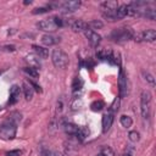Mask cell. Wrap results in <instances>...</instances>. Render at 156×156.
Wrapping results in <instances>:
<instances>
[{"instance_id":"e575fe53","label":"cell","mask_w":156,"mask_h":156,"mask_svg":"<svg viewBox=\"0 0 156 156\" xmlns=\"http://www.w3.org/2000/svg\"><path fill=\"white\" fill-rule=\"evenodd\" d=\"M96 156H107V155H105V154H99V155H96Z\"/></svg>"},{"instance_id":"5bb4252c","label":"cell","mask_w":156,"mask_h":156,"mask_svg":"<svg viewBox=\"0 0 156 156\" xmlns=\"http://www.w3.org/2000/svg\"><path fill=\"white\" fill-rule=\"evenodd\" d=\"M72 29L74 32H85V30L89 29L88 28V22H84V21L78 20V21H76V22L72 23Z\"/></svg>"},{"instance_id":"83f0119b","label":"cell","mask_w":156,"mask_h":156,"mask_svg":"<svg viewBox=\"0 0 156 156\" xmlns=\"http://www.w3.org/2000/svg\"><path fill=\"white\" fill-rule=\"evenodd\" d=\"M128 138H129V140H130L132 143H136V141L139 140V138H140V134H139L136 130H130V132L128 133Z\"/></svg>"},{"instance_id":"603a6c76","label":"cell","mask_w":156,"mask_h":156,"mask_svg":"<svg viewBox=\"0 0 156 156\" xmlns=\"http://www.w3.org/2000/svg\"><path fill=\"white\" fill-rule=\"evenodd\" d=\"M119 122H121V124H122L124 128H129V127H132V124H133L132 117H129V116H127V115H122L121 118H119Z\"/></svg>"},{"instance_id":"4fadbf2b","label":"cell","mask_w":156,"mask_h":156,"mask_svg":"<svg viewBox=\"0 0 156 156\" xmlns=\"http://www.w3.org/2000/svg\"><path fill=\"white\" fill-rule=\"evenodd\" d=\"M60 41V37H55L52 34H45L41 37V43L46 46H51V45H55Z\"/></svg>"},{"instance_id":"d6986e66","label":"cell","mask_w":156,"mask_h":156,"mask_svg":"<svg viewBox=\"0 0 156 156\" xmlns=\"http://www.w3.org/2000/svg\"><path fill=\"white\" fill-rule=\"evenodd\" d=\"M23 94H24L26 100H32L33 94H34V90H33V88H32L30 84H28V83H23Z\"/></svg>"},{"instance_id":"4dcf8cb0","label":"cell","mask_w":156,"mask_h":156,"mask_svg":"<svg viewBox=\"0 0 156 156\" xmlns=\"http://www.w3.org/2000/svg\"><path fill=\"white\" fill-rule=\"evenodd\" d=\"M21 155H22L21 150H11L6 152V156H21Z\"/></svg>"},{"instance_id":"f546056e","label":"cell","mask_w":156,"mask_h":156,"mask_svg":"<svg viewBox=\"0 0 156 156\" xmlns=\"http://www.w3.org/2000/svg\"><path fill=\"white\" fill-rule=\"evenodd\" d=\"M143 74L145 76V79H146L151 85L155 84V79H154V76H152V74H150L149 72H143Z\"/></svg>"},{"instance_id":"d6a6232c","label":"cell","mask_w":156,"mask_h":156,"mask_svg":"<svg viewBox=\"0 0 156 156\" xmlns=\"http://www.w3.org/2000/svg\"><path fill=\"white\" fill-rule=\"evenodd\" d=\"M50 156H63V155L61 152H58V151H54V152H51Z\"/></svg>"},{"instance_id":"ac0fdd59","label":"cell","mask_w":156,"mask_h":156,"mask_svg":"<svg viewBox=\"0 0 156 156\" xmlns=\"http://www.w3.org/2000/svg\"><path fill=\"white\" fill-rule=\"evenodd\" d=\"M128 15V10H127V5L126 4H122L117 7L116 10V20H121L123 17H126Z\"/></svg>"},{"instance_id":"8fae6325","label":"cell","mask_w":156,"mask_h":156,"mask_svg":"<svg viewBox=\"0 0 156 156\" xmlns=\"http://www.w3.org/2000/svg\"><path fill=\"white\" fill-rule=\"evenodd\" d=\"M84 33H85V35H87V38H88V40H89V43H90L91 46L96 48V46L100 44L101 37H100L96 32H94V30H91V29H88V30H85Z\"/></svg>"},{"instance_id":"44dd1931","label":"cell","mask_w":156,"mask_h":156,"mask_svg":"<svg viewBox=\"0 0 156 156\" xmlns=\"http://www.w3.org/2000/svg\"><path fill=\"white\" fill-rule=\"evenodd\" d=\"M104 107H105V104H104V101H101V100H95V101H93V102L90 104V108H91V111H94V112H99V111H101Z\"/></svg>"},{"instance_id":"cb8c5ba5","label":"cell","mask_w":156,"mask_h":156,"mask_svg":"<svg viewBox=\"0 0 156 156\" xmlns=\"http://www.w3.org/2000/svg\"><path fill=\"white\" fill-rule=\"evenodd\" d=\"M88 134H89V130H88L87 128H84V127H79V129H78V132H77V134H76L74 136H77L78 140L83 141V140L88 136Z\"/></svg>"},{"instance_id":"484cf974","label":"cell","mask_w":156,"mask_h":156,"mask_svg":"<svg viewBox=\"0 0 156 156\" xmlns=\"http://www.w3.org/2000/svg\"><path fill=\"white\" fill-rule=\"evenodd\" d=\"M102 26H104V23L101 22V21H98V20H93V21H90V22H88V28L89 29H99V28H102Z\"/></svg>"},{"instance_id":"e0dca14e","label":"cell","mask_w":156,"mask_h":156,"mask_svg":"<svg viewBox=\"0 0 156 156\" xmlns=\"http://www.w3.org/2000/svg\"><path fill=\"white\" fill-rule=\"evenodd\" d=\"M63 129H65V132L68 135H76L77 132H78V129H79V127L77 124H74V123H66L63 126Z\"/></svg>"},{"instance_id":"ffe728a7","label":"cell","mask_w":156,"mask_h":156,"mask_svg":"<svg viewBox=\"0 0 156 156\" xmlns=\"http://www.w3.org/2000/svg\"><path fill=\"white\" fill-rule=\"evenodd\" d=\"M23 72H24L27 76L32 77V78H38V77H39V71H38L37 68H34V67H30V66L24 67V68H23Z\"/></svg>"},{"instance_id":"8992f818","label":"cell","mask_w":156,"mask_h":156,"mask_svg":"<svg viewBox=\"0 0 156 156\" xmlns=\"http://www.w3.org/2000/svg\"><path fill=\"white\" fill-rule=\"evenodd\" d=\"M101 13L105 18L110 21L116 20V10L118 7V4L116 1H105L101 4Z\"/></svg>"},{"instance_id":"52a82bcc","label":"cell","mask_w":156,"mask_h":156,"mask_svg":"<svg viewBox=\"0 0 156 156\" xmlns=\"http://www.w3.org/2000/svg\"><path fill=\"white\" fill-rule=\"evenodd\" d=\"M80 4L82 2L79 0H69V1H63V2L58 4V6L65 12H73V11H76V10L79 9Z\"/></svg>"},{"instance_id":"3957f363","label":"cell","mask_w":156,"mask_h":156,"mask_svg":"<svg viewBox=\"0 0 156 156\" xmlns=\"http://www.w3.org/2000/svg\"><path fill=\"white\" fill-rule=\"evenodd\" d=\"M110 38L113 41L123 43V41H127L132 38H134V33L128 27H121V28H117V29L112 30V33L110 34Z\"/></svg>"},{"instance_id":"d4e9b609","label":"cell","mask_w":156,"mask_h":156,"mask_svg":"<svg viewBox=\"0 0 156 156\" xmlns=\"http://www.w3.org/2000/svg\"><path fill=\"white\" fill-rule=\"evenodd\" d=\"M118 108H119V98H115L113 101H112V104L108 107V112L116 113V112H118Z\"/></svg>"},{"instance_id":"4316f807","label":"cell","mask_w":156,"mask_h":156,"mask_svg":"<svg viewBox=\"0 0 156 156\" xmlns=\"http://www.w3.org/2000/svg\"><path fill=\"white\" fill-rule=\"evenodd\" d=\"M111 54H112L111 51H107V50H100V51H98L96 57L100 58V60H107V61H108Z\"/></svg>"},{"instance_id":"7a4b0ae2","label":"cell","mask_w":156,"mask_h":156,"mask_svg":"<svg viewBox=\"0 0 156 156\" xmlns=\"http://www.w3.org/2000/svg\"><path fill=\"white\" fill-rule=\"evenodd\" d=\"M62 26H63V22L58 16H54V17H50V18H46V20H41L37 23V27L40 30H44V32H54V30H56L57 28H60Z\"/></svg>"},{"instance_id":"30bf717a","label":"cell","mask_w":156,"mask_h":156,"mask_svg":"<svg viewBox=\"0 0 156 156\" xmlns=\"http://www.w3.org/2000/svg\"><path fill=\"white\" fill-rule=\"evenodd\" d=\"M21 95V88L17 84H13L10 88V98H9V105H15L20 100Z\"/></svg>"},{"instance_id":"2e32d148","label":"cell","mask_w":156,"mask_h":156,"mask_svg":"<svg viewBox=\"0 0 156 156\" xmlns=\"http://www.w3.org/2000/svg\"><path fill=\"white\" fill-rule=\"evenodd\" d=\"M26 61L29 63L30 67H34V68H39L40 67V61H39V57L37 55H28L26 57Z\"/></svg>"},{"instance_id":"6da1fadb","label":"cell","mask_w":156,"mask_h":156,"mask_svg":"<svg viewBox=\"0 0 156 156\" xmlns=\"http://www.w3.org/2000/svg\"><path fill=\"white\" fill-rule=\"evenodd\" d=\"M21 121V113L12 112L7 119L0 124V138L4 140H12L16 136L17 124Z\"/></svg>"},{"instance_id":"7c38bea8","label":"cell","mask_w":156,"mask_h":156,"mask_svg":"<svg viewBox=\"0 0 156 156\" xmlns=\"http://www.w3.org/2000/svg\"><path fill=\"white\" fill-rule=\"evenodd\" d=\"M155 39H156V30L155 29H146V30H144L141 34H140V37H139V39L138 40H143V41H155Z\"/></svg>"},{"instance_id":"ba28073f","label":"cell","mask_w":156,"mask_h":156,"mask_svg":"<svg viewBox=\"0 0 156 156\" xmlns=\"http://www.w3.org/2000/svg\"><path fill=\"white\" fill-rule=\"evenodd\" d=\"M127 78H126V74L121 69L119 71V76H118V93H119V99L121 98H124L127 95Z\"/></svg>"},{"instance_id":"9a60e30c","label":"cell","mask_w":156,"mask_h":156,"mask_svg":"<svg viewBox=\"0 0 156 156\" xmlns=\"http://www.w3.org/2000/svg\"><path fill=\"white\" fill-rule=\"evenodd\" d=\"M32 48H33V50H34L35 55H37V56H38L39 58H46V57L49 56V50H48V49H45L44 46H39V45H33Z\"/></svg>"},{"instance_id":"9c48e42d","label":"cell","mask_w":156,"mask_h":156,"mask_svg":"<svg viewBox=\"0 0 156 156\" xmlns=\"http://www.w3.org/2000/svg\"><path fill=\"white\" fill-rule=\"evenodd\" d=\"M113 119H115V113L112 112H106L104 116H102V133H107L110 130V128L112 127V123H113Z\"/></svg>"},{"instance_id":"836d02e7","label":"cell","mask_w":156,"mask_h":156,"mask_svg":"<svg viewBox=\"0 0 156 156\" xmlns=\"http://www.w3.org/2000/svg\"><path fill=\"white\" fill-rule=\"evenodd\" d=\"M122 156H132V154H129V152H126V154H123Z\"/></svg>"},{"instance_id":"f1b7e54d","label":"cell","mask_w":156,"mask_h":156,"mask_svg":"<svg viewBox=\"0 0 156 156\" xmlns=\"http://www.w3.org/2000/svg\"><path fill=\"white\" fill-rule=\"evenodd\" d=\"M52 6L51 5H48V6H45V7H39V9H35L34 11H33V13H44V12H48V11H50V9H51Z\"/></svg>"},{"instance_id":"7402d4cb","label":"cell","mask_w":156,"mask_h":156,"mask_svg":"<svg viewBox=\"0 0 156 156\" xmlns=\"http://www.w3.org/2000/svg\"><path fill=\"white\" fill-rule=\"evenodd\" d=\"M82 87H83V80H82V78L76 77V78L73 79V83H72V91H73V93H77V91H79V90L82 89Z\"/></svg>"},{"instance_id":"5b68a950","label":"cell","mask_w":156,"mask_h":156,"mask_svg":"<svg viewBox=\"0 0 156 156\" xmlns=\"http://www.w3.org/2000/svg\"><path fill=\"white\" fill-rule=\"evenodd\" d=\"M51 61H52L54 66L57 67V68H65L68 65V62H69L68 55L63 50H61V49H55L52 51V54H51Z\"/></svg>"},{"instance_id":"1f68e13d","label":"cell","mask_w":156,"mask_h":156,"mask_svg":"<svg viewBox=\"0 0 156 156\" xmlns=\"http://www.w3.org/2000/svg\"><path fill=\"white\" fill-rule=\"evenodd\" d=\"M29 84H30V85H32V87H34V88H33V90H34V89H35V90H37V91H39V93H41V89H40V87H39V85H38V84H35V83H34V82H32V80H30V82H29Z\"/></svg>"},{"instance_id":"277c9868","label":"cell","mask_w":156,"mask_h":156,"mask_svg":"<svg viewBox=\"0 0 156 156\" xmlns=\"http://www.w3.org/2000/svg\"><path fill=\"white\" fill-rule=\"evenodd\" d=\"M140 112L141 117L147 119L151 112V94L147 90H144L140 95Z\"/></svg>"}]
</instances>
